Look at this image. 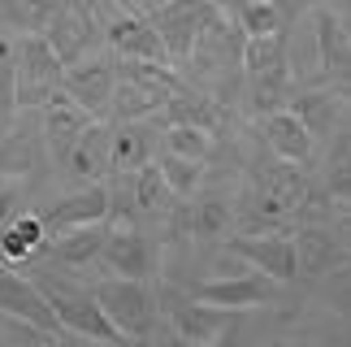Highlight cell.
I'll return each mask as SVG.
<instances>
[{"instance_id":"cell-1","label":"cell","mask_w":351,"mask_h":347,"mask_svg":"<svg viewBox=\"0 0 351 347\" xmlns=\"http://www.w3.org/2000/svg\"><path fill=\"white\" fill-rule=\"evenodd\" d=\"M91 296H96L104 317L117 326V335L126 343H143V339L156 335L160 304H156V296H152L147 283H139V278H104Z\"/></svg>"},{"instance_id":"cell-2","label":"cell","mask_w":351,"mask_h":347,"mask_svg":"<svg viewBox=\"0 0 351 347\" xmlns=\"http://www.w3.org/2000/svg\"><path fill=\"white\" fill-rule=\"evenodd\" d=\"M156 304H160V313H165L173 339H182V343L204 347V343H217V339L230 335L234 309H217V304L199 300L191 291H160Z\"/></svg>"},{"instance_id":"cell-3","label":"cell","mask_w":351,"mask_h":347,"mask_svg":"<svg viewBox=\"0 0 351 347\" xmlns=\"http://www.w3.org/2000/svg\"><path fill=\"white\" fill-rule=\"evenodd\" d=\"M44 39L52 44V52L61 57V65L91 57L96 48H104V18H100V5H91V0H65L61 13L48 22Z\"/></svg>"},{"instance_id":"cell-4","label":"cell","mask_w":351,"mask_h":347,"mask_svg":"<svg viewBox=\"0 0 351 347\" xmlns=\"http://www.w3.org/2000/svg\"><path fill=\"white\" fill-rule=\"evenodd\" d=\"M61 57L52 52V44L44 35L26 31L18 35V91H13V100H18V113L22 109H39L52 91H61Z\"/></svg>"},{"instance_id":"cell-5","label":"cell","mask_w":351,"mask_h":347,"mask_svg":"<svg viewBox=\"0 0 351 347\" xmlns=\"http://www.w3.org/2000/svg\"><path fill=\"white\" fill-rule=\"evenodd\" d=\"M217 9H221L217 0H165V5L147 9V22L156 26L169 65H182L186 61L191 44L199 39V31L213 22V13H217Z\"/></svg>"},{"instance_id":"cell-6","label":"cell","mask_w":351,"mask_h":347,"mask_svg":"<svg viewBox=\"0 0 351 347\" xmlns=\"http://www.w3.org/2000/svg\"><path fill=\"white\" fill-rule=\"evenodd\" d=\"M226 248L234 252L243 265L269 274L278 287L295 283V239H291V226L287 230H230L226 235Z\"/></svg>"},{"instance_id":"cell-7","label":"cell","mask_w":351,"mask_h":347,"mask_svg":"<svg viewBox=\"0 0 351 347\" xmlns=\"http://www.w3.org/2000/svg\"><path fill=\"white\" fill-rule=\"evenodd\" d=\"M287 109L304 122L313 143H330L339 130H347V83H317V87H291Z\"/></svg>"},{"instance_id":"cell-8","label":"cell","mask_w":351,"mask_h":347,"mask_svg":"<svg viewBox=\"0 0 351 347\" xmlns=\"http://www.w3.org/2000/svg\"><path fill=\"white\" fill-rule=\"evenodd\" d=\"M100 265L113 278L152 283V274L160 270V252L152 248V239H147L134 222H113L109 235H104V248H100Z\"/></svg>"},{"instance_id":"cell-9","label":"cell","mask_w":351,"mask_h":347,"mask_svg":"<svg viewBox=\"0 0 351 347\" xmlns=\"http://www.w3.org/2000/svg\"><path fill=\"white\" fill-rule=\"evenodd\" d=\"M52 304V313H57L61 330L70 339H96V343H126L117 335V326L104 317V309L96 304L91 291H70V287H39Z\"/></svg>"},{"instance_id":"cell-10","label":"cell","mask_w":351,"mask_h":347,"mask_svg":"<svg viewBox=\"0 0 351 347\" xmlns=\"http://www.w3.org/2000/svg\"><path fill=\"white\" fill-rule=\"evenodd\" d=\"M113 83H117V70H113V57H83V61H70L61 70V91L70 96L74 104H83L91 117L109 113V96H113Z\"/></svg>"},{"instance_id":"cell-11","label":"cell","mask_w":351,"mask_h":347,"mask_svg":"<svg viewBox=\"0 0 351 347\" xmlns=\"http://www.w3.org/2000/svg\"><path fill=\"white\" fill-rule=\"evenodd\" d=\"M313 39H317V70L321 83H347L351 78V35H347V13L317 5L313 9Z\"/></svg>"},{"instance_id":"cell-12","label":"cell","mask_w":351,"mask_h":347,"mask_svg":"<svg viewBox=\"0 0 351 347\" xmlns=\"http://www.w3.org/2000/svg\"><path fill=\"white\" fill-rule=\"evenodd\" d=\"M291 239H295V270L304 278H321L347 265V239L334 226L304 222V226H291Z\"/></svg>"},{"instance_id":"cell-13","label":"cell","mask_w":351,"mask_h":347,"mask_svg":"<svg viewBox=\"0 0 351 347\" xmlns=\"http://www.w3.org/2000/svg\"><path fill=\"white\" fill-rule=\"evenodd\" d=\"M191 296L217 304V309H234V313H243V309L274 304V300H278V283H274L269 274H261V270H252V265H247V270L234 274V278H208V283L191 287Z\"/></svg>"},{"instance_id":"cell-14","label":"cell","mask_w":351,"mask_h":347,"mask_svg":"<svg viewBox=\"0 0 351 347\" xmlns=\"http://www.w3.org/2000/svg\"><path fill=\"white\" fill-rule=\"evenodd\" d=\"M0 313H9V317H22V322L39 326L44 335H52V343L70 339V335L61 330L57 313H52L48 296L39 291V283H31V278H18V274H5V270H0Z\"/></svg>"},{"instance_id":"cell-15","label":"cell","mask_w":351,"mask_h":347,"mask_svg":"<svg viewBox=\"0 0 351 347\" xmlns=\"http://www.w3.org/2000/svg\"><path fill=\"white\" fill-rule=\"evenodd\" d=\"M104 48L113 57H139V61H169L165 44H160L156 26L147 22V13H126L113 9V18H104Z\"/></svg>"},{"instance_id":"cell-16","label":"cell","mask_w":351,"mask_h":347,"mask_svg":"<svg viewBox=\"0 0 351 347\" xmlns=\"http://www.w3.org/2000/svg\"><path fill=\"white\" fill-rule=\"evenodd\" d=\"M109 135H113V126H104L100 117H91L83 126V135L70 143V152L61 156V169H65V178L74 187L109 178Z\"/></svg>"},{"instance_id":"cell-17","label":"cell","mask_w":351,"mask_h":347,"mask_svg":"<svg viewBox=\"0 0 351 347\" xmlns=\"http://www.w3.org/2000/svg\"><path fill=\"white\" fill-rule=\"evenodd\" d=\"M91 122V113L83 104H74L65 91H52V96L39 104V135H44V152L61 165V156L70 152V143L83 135V126Z\"/></svg>"},{"instance_id":"cell-18","label":"cell","mask_w":351,"mask_h":347,"mask_svg":"<svg viewBox=\"0 0 351 347\" xmlns=\"http://www.w3.org/2000/svg\"><path fill=\"white\" fill-rule=\"evenodd\" d=\"M109 208H113V191L104 182H87V187H74L65 200H57L48 213H39L48 235L57 230H70V226H87V222H109Z\"/></svg>"},{"instance_id":"cell-19","label":"cell","mask_w":351,"mask_h":347,"mask_svg":"<svg viewBox=\"0 0 351 347\" xmlns=\"http://www.w3.org/2000/svg\"><path fill=\"white\" fill-rule=\"evenodd\" d=\"M44 161V135H39V122H5L0 126V178H22V174H35Z\"/></svg>"},{"instance_id":"cell-20","label":"cell","mask_w":351,"mask_h":347,"mask_svg":"<svg viewBox=\"0 0 351 347\" xmlns=\"http://www.w3.org/2000/svg\"><path fill=\"white\" fill-rule=\"evenodd\" d=\"M104 235H109V222H87V226L57 230L52 239H44V248L52 252V261H57L61 270H87V265L100 261Z\"/></svg>"},{"instance_id":"cell-21","label":"cell","mask_w":351,"mask_h":347,"mask_svg":"<svg viewBox=\"0 0 351 347\" xmlns=\"http://www.w3.org/2000/svg\"><path fill=\"white\" fill-rule=\"evenodd\" d=\"M256 122H261V135H265V143H269V152H274V156H282V161H300V165L313 161L317 143H313V135L304 130V122L291 109L261 113Z\"/></svg>"},{"instance_id":"cell-22","label":"cell","mask_w":351,"mask_h":347,"mask_svg":"<svg viewBox=\"0 0 351 347\" xmlns=\"http://www.w3.org/2000/svg\"><path fill=\"white\" fill-rule=\"evenodd\" d=\"M152 139H156V126L152 117H134V122H117L113 135H109V174H130L139 169L143 161H152Z\"/></svg>"},{"instance_id":"cell-23","label":"cell","mask_w":351,"mask_h":347,"mask_svg":"<svg viewBox=\"0 0 351 347\" xmlns=\"http://www.w3.org/2000/svg\"><path fill=\"white\" fill-rule=\"evenodd\" d=\"M160 113H165V122H182V126H199V130H213L217 135V126H221V104L208 96L204 87H195V83H178L165 96V104H160Z\"/></svg>"},{"instance_id":"cell-24","label":"cell","mask_w":351,"mask_h":347,"mask_svg":"<svg viewBox=\"0 0 351 347\" xmlns=\"http://www.w3.org/2000/svg\"><path fill=\"white\" fill-rule=\"evenodd\" d=\"M130 195H134V208H139L143 217H165V213L178 204V195L169 191V182H165V174L156 169V161H143L130 174Z\"/></svg>"},{"instance_id":"cell-25","label":"cell","mask_w":351,"mask_h":347,"mask_svg":"<svg viewBox=\"0 0 351 347\" xmlns=\"http://www.w3.org/2000/svg\"><path fill=\"white\" fill-rule=\"evenodd\" d=\"M44 222H39V213H22V217H13L5 226V235H0V256L9 265H26L35 256V252H44Z\"/></svg>"},{"instance_id":"cell-26","label":"cell","mask_w":351,"mask_h":347,"mask_svg":"<svg viewBox=\"0 0 351 347\" xmlns=\"http://www.w3.org/2000/svg\"><path fill=\"white\" fill-rule=\"evenodd\" d=\"M61 5L65 0H0V26L13 35H26V31L44 35L48 22L61 13Z\"/></svg>"},{"instance_id":"cell-27","label":"cell","mask_w":351,"mask_h":347,"mask_svg":"<svg viewBox=\"0 0 351 347\" xmlns=\"http://www.w3.org/2000/svg\"><path fill=\"white\" fill-rule=\"evenodd\" d=\"M230 18L239 22L243 35H265V31H282V26L291 22V9L282 5V0H234Z\"/></svg>"},{"instance_id":"cell-28","label":"cell","mask_w":351,"mask_h":347,"mask_svg":"<svg viewBox=\"0 0 351 347\" xmlns=\"http://www.w3.org/2000/svg\"><path fill=\"white\" fill-rule=\"evenodd\" d=\"M234 230V208L226 204L221 195H204L191 204V239L199 243H217Z\"/></svg>"},{"instance_id":"cell-29","label":"cell","mask_w":351,"mask_h":347,"mask_svg":"<svg viewBox=\"0 0 351 347\" xmlns=\"http://www.w3.org/2000/svg\"><path fill=\"white\" fill-rule=\"evenodd\" d=\"M204 165H208V161H195V156H178V152H165V148H160V156H156V169L165 174L169 191L178 195V200H191L199 187H204Z\"/></svg>"},{"instance_id":"cell-30","label":"cell","mask_w":351,"mask_h":347,"mask_svg":"<svg viewBox=\"0 0 351 347\" xmlns=\"http://www.w3.org/2000/svg\"><path fill=\"white\" fill-rule=\"evenodd\" d=\"M18 35L0 26V126L18 117Z\"/></svg>"},{"instance_id":"cell-31","label":"cell","mask_w":351,"mask_h":347,"mask_svg":"<svg viewBox=\"0 0 351 347\" xmlns=\"http://www.w3.org/2000/svg\"><path fill=\"white\" fill-rule=\"evenodd\" d=\"M347 191H351V139H347V130H339L326 156V195L339 208H347Z\"/></svg>"},{"instance_id":"cell-32","label":"cell","mask_w":351,"mask_h":347,"mask_svg":"<svg viewBox=\"0 0 351 347\" xmlns=\"http://www.w3.org/2000/svg\"><path fill=\"white\" fill-rule=\"evenodd\" d=\"M160 148H165V152H178V156H195V161H208V156H213V130L182 126V122H165Z\"/></svg>"},{"instance_id":"cell-33","label":"cell","mask_w":351,"mask_h":347,"mask_svg":"<svg viewBox=\"0 0 351 347\" xmlns=\"http://www.w3.org/2000/svg\"><path fill=\"white\" fill-rule=\"evenodd\" d=\"M13 204H18V191H13V187H0V226L9 222V213H13Z\"/></svg>"},{"instance_id":"cell-34","label":"cell","mask_w":351,"mask_h":347,"mask_svg":"<svg viewBox=\"0 0 351 347\" xmlns=\"http://www.w3.org/2000/svg\"><path fill=\"white\" fill-rule=\"evenodd\" d=\"M300 5H330V9H339V13H347V0H300Z\"/></svg>"},{"instance_id":"cell-35","label":"cell","mask_w":351,"mask_h":347,"mask_svg":"<svg viewBox=\"0 0 351 347\" xmlns=\"http://www.w3.org/2000/svg\"><path fill=\"white\" fill-rule=\"evenodd\" d=\"M109 5H113V9H126V13H143L139 0H109Z\"/></svg>"},{"instance_id":"cell-36","label":"cell","mask_w":351,"mask_h":347,"mask_svg":"<svg viewBox=\"0 0 351 347\" xmlns=\"http://www.w3.org/2000/svg\"><path fill=\"white\" fill-rule=\"evenodd\" d=\"M139 5H143V13H147V9H156V5H165V0H139Z\"/></svg>"}]
</instances>
